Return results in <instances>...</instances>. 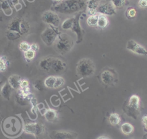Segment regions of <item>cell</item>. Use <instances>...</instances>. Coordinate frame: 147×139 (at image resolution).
<instances>
[{
  "instance_id": "1",
  "label": "cell",
  "mask_w": 147,
  "mask_h": 139,
  "mask_svg": "<svg viewBox=\"0 0 147 139\" xmlns=\"http://www.w3.org/2000/svg\"><path fill=\"white\" fill-rule=\"evenodd\" d=\"M87 8L85 0H63L52 7L55 12L70 14L79 13Z\"/></svg>"
},
{
  "instance_id": "2",
  "label": "cell",
  "mask_w": 147,
  "mask_h": 139,
  "mask_svg": "<svg viewBox=\"0 0 147 139\" xmlns=\"http://www.w3.org/2000/svg\"><path fill=\"white\" fill-rule=\"evenodd\" d=\"M95 71L94 62L89 58L80 59L76 65V73L81 78H88L93 75Z\"/></svg>"
},
{
  "instance_id": "3",
  "label": "cell",
  "mask_w": 147,
  "mask_h": 139,
  "mask_svg": "<svg viewBox=\"0 0 147 139\" xmlns=\"http://www.w3.org/2000/svg\"><path fill=\"white\" fill-rule=\"evenodd\" d=\"M55 50L60 55L68 53L74 46L72 38L66 33H60L54 43Z\"/></svg>"
},
{
  "instance_id": "4",
  "label": "cell",
  "mask_w": 147,
  "mask_h": 139,
  "mask_svg": "<svg viewBox=\"0 0 147 139\" xmlns=\"http://www.w3.org/2000/svg\"><path fill=\"white\" fill-rule=\"evenodd\" d=\"M140 99L136 94L132 95L129 99L127 103L123 108V110L126 115L136 119L140 114Z\"/></svg>"
},
{
  "instance_id": "5",
  "label": "cell",
  "mask_w": 147,
  "mask_h": 139,
  "mask_svg": "<svg viewBox=\"0 0 147 139\" xmlns=\"http://www.w3.org/2000/svg\"><path fill=\"white\" fill-rule=\"evenodd\" d=\"M24 130L26 133L32 134L37 138H42L47 134L45 125L40 122L26 123L24 126Z\"/></svg>"
},
{
  "instance_id": "6",
  "label": "cell",
  "mask_w": 147,
  "mask_h": 139,
  "mask_svg": "<svg viewBox=\"0 0 147 139\" xmlns=\"http://www.w3.org/2000/svg\"><path fill=\"white\" fill-rule=\"evenodd\" d=\"M60 33L57 28L50 25L41 33V38L45 45L50 46L55 43Z\"/></svg>"
},
{
  "instance_id": "7",
  "label": "cell",
  "mask_w": 147,
  "mask_h": 139,
  "mask_svg": "<svg viewBox=\"0 0 147 139\" xmlns=\"http://www.w3.org/2000/svg\"><path fill=\"white\" fill-rule=\"evenodd\" d=\"M100 79L103 84L113 86L118 81V75L113 69L107 68L101 72Z\"/></svg>"
},
{
  "instance_id": "8",
  "label": "cell",
  "mask_w": 147,
  "mask_h": 139,
  "mask_svg": "<svg viewBox=\"0 0 147 139\" xmlns=\"http://www.w3.org/2000/svg\"><path fill=\"white\" fill-rule=\"evenodd\" d=\"M96 12L105 16L116 14L115 8L113 5L110 0H103L99 2Z\"/></svg>"
},
{
  "instance_id": "9",
  "label": "cell",
  "mask_w": 147,
  "mask_h": 139,
  "mask_svg": "<svg viewBox=\"0 0 147 139\" xmlns=\"http://www.w3.org/2000/svg\"><path fill=\"white\" fill-rule=\"evenodd\" d=\"M42 20L46 24L57 28L60 22V19L58 14L53 11H46L41 16Z\"/></svg>"
},
{
  "instance_id": "10",
  "label": "cell",
  "mask_w": 147,
  "mask_h": 139,
  "mask_svg": "<svg viewBox=\"0 0 147 139\" xmlns=\"http://www.w3.org/2000/svg\"><path fill=\"white\" fill-rule=\"evenodd\" d=\"M81 14H82V11L78 13L74 16V22H73L72 27L71 28V30L76 34L77 44H79L82 41L83 38V34H84V32L82 29L81 26L80 25V23H79Z\"/></svg>"
},
{
  "instance_id": "11",
  "label": "cell",
  "mask_w": 147,
  "mask_h": 139,
  "mask_svg": "<svg viewBox=\"0 0 147 139\" xmlns=\"http://www.w3.org/2000/svg\"><path fill=\"white\" fill-rule=\"evenodd\" d=\"M52 139H77L78 134L74 132L66 130H56L51 133Z\"/></svg>"
},
{
  "instance_id": "12",
  "label": "cell",
  "mask_w": 147,
  "mask_h": 139,
  "mask_svg": "<svg viewBox=\"0 0 147 139\" xmlns=\"http://www.w3.org/2000/svg\"><path fill=\"white\" fill-rule=\"evenodd\" d=\"M126 49L134 53L147 56L146 49L133 40H130L127 41L126 44Z\"/></svg>"
},
{
  "instance_id": "13",
  "label": "cell",
  "mask_w": 147,
  "mask_h": 139,
  "mask_svg": "<svg viewBox=\"0 0 147 139\" xmlns=\"http://www.w3.org/2000/svg\"><path fill=\"white\" fill-rule=\"evenodd\" d=\"M33 97V94L30 92L29 87L25 89H18L17 98L18 99L19 102H23V103H24L28 102H30Z\"/></svg>"
},
{
  "instance_id": "14",
  "label": "cell",
  "mask_w": 147,
  "mask_h": 139,
  "mask_svg": "<svg viewBox=\"0 0 147 139\" xmlns=\"http://www.w3.org/2000/svg\"><path fill=\"white\" fill-rule=\"evenodd\" d=\"M67 68L65 62L59 58L53 57L51 70L56 74H60L64 72Z\"/></svg>"
},
{
  "instance_id": "15",
  "label": "cell",
  "mask_w": 147,
  "mask_h": 139,
  "mask_svg": "<svg viewBox=\"0 0 147 139\" xmlns=\"http://www.w3.org/2000/svg\"><path fill=\"white\" fill-rule=\"evenodd\" d=\"M22 19V18H21L19 17H16L13 18L8 24L7 30L17 32L21 35L20 30H21V24Z\"/></svg>"
},
{
  "instance_id": "16",
  "label": "cell",
  "mask_w": 147,
  "mask_h": 139,
  "mask_svg": "<svg viewBox=\"0 0 147 139\" xmlns=\"http://www.w3.org/2000/svg\"><path fill=\"white\" fill-rule=\"evenodd\" d=\"M53 57H45L43 59H42L40 63H39V66L40 68L46 72H49L51 70L52 67V63L53 61Z\"/></svg>"
},
{
  "instance_id": "17",
  "label": "cell",
  "mask_w": 147,
  "mask_h": 139,
  "mask_svg": "<svg viewBox=\"0 0 147 139\" xmlns=\"http://www.w3.org/2000/svg\"><path fill=\"white\" fill-rule=\"evenodd\" d=\"M99 5V1L95 0H88L86 1L87 12V14L90 16H94L96 14V9Z\"/></svg>"
},
{
  "instance_id": "18",
  "label": "cell",
  "mask_w": 147,
  "mask_h": 139,
  "mask_svg": "<svg viewBox=\"0 0 147 139\" xmlns=\"http://www.w3.org/2000/svg\"><path fill=\"white\" fill-rule=\"evenodd\" d=\"M44 115L45 119L50 122H53L56 121L58 118L57 111L56 110L51 108H48L46 109Z\"/></svg>"
},
{
  "instance_id": "19",
  "label": "cell",
  "mask_w": 147,
  "mask_h": 139,
  "mask_svg": "<svg viewBox=\"0 0 147 139\" xmlns=\"http://www.w3.org/2000/svg\"><path fill=\"white\" fill-rule=\"evenodd\" d=\"M21 79V76L17 75H13L9 78L7 82L13 89L18 90L20 88V84Z\"/></svg>"
},
{
  "instance_id": "20",
  "label": "cell",
  "mask_w": 147,
  "mask_h": 139,
  "mask_svg": "<svg viewBox=\"0 0 147 139\" xmlns=\"http://www.w3.org/2000/svg\"><path fill=\"white\" fill-rule=\"evenodd\" d=\"M12 89L13 88L8 83V82H6L2 86L0 94L5 99H9L11 95Z\"/></svg>"
},
{
  "instance_id": "21",
  "label": "cell",
  "mask_w": 147,
  "mask_h": 139,
  "mask_svg": "<svg viewBox=\"0 0 147 139\" xmlns=\"http://www.w3.org/2000/svg\"><path fill=\"white\" fill-rule=\"evenodd\" d=\"M11 6L10 5L7 0H4L0 3V7L3 11V13L7 16H9L12 14Z\"/></svg>"
},
{
  "instance_id": "22",
  "label": "cell",
  "mask_w": 147,
  "mask_h": 139,
  "mask_svg": "<svg viewBox=\"0 0 147 139\" xmlns=\"http://www.w3.org/2000/svg\"><path fill=\"white\" fill-rule=\"evenodd\" d=\"M109 24V20L107 17L103 14H99L98 17L97 26L100 29H105Z\"/></svg>"
},
{
  "instance_id": "23",
  "label": "cell",
  "mask_w": 147,
  "mask_h": 139,
  "mask_svg": "<svg viewBox=\"0 0 147 139\" xmlns=\"http://www.w3.org/2000/svg\"><path fill=\"white\" fill-rule=\"evenodd\" d=\"M134 126L129 122H125L121 126V130L123 134L129 135L134 131Z\"/></svg>"
},
{
  "instance_id": "24",
  "label": "cell",
  "mask_w": 147,
  "mask_h": 139,
  "mask_svg": "<svg viewBox=\"0 0 147 139\" xmlns=\"http://www.w3.org/2000/svg\"><path fill=\"white\" fill-rule=\"evenodd\" d=\"M109 121L111 125L116 126L121 122V118L120 115L118 113H113L109 115Z\"/></svg>"
},
{
  "instance_id": "25",
  "label": "cell",
  "mask_w": 147,
  "mask_h": 139,
  "mask_svg": "<svg viewBox=\"0 0 147 139\" xmlns=\"http://www.w3.org/2000/svg\"><path fill=\"white\" fill-rule=\"evenodd\" d=\"M56 80L55 76H49L46 78L44 81V85L48 88H53Z\"/></svg>"
},
{
  "instance_id": "26",
  "label": "cell",
  "mask_w": 147,
  "mask_h": 139,
  "mask_svg": "<svg viewBox=\"0 0 147 139\" xmlns=\"http://www.w3.org/2000/svg\"><path fill=\"white\" fill-rule=\"evenodd\" d=\"M110 1L115 9H121L129 4L127 0H110Z\"/></svg>"
},
{
  "instance_id": "27",
  "label": "cell",
  "mask_w": 147,
  "mask_h": 139,
  "mask_svg": "<svg viewBox=\"0 0 147 139\" xmlns=\"http://www.w3.org/2000/svg\"><path fill=\"white\" fill-rule=\"evenodd\" d=\"M98 15L95 14L94 16H89L87 19V24L88 26L91 27L97 26Z\"/></svg>"
},
{
  "instance_id": "28",
  "label": "cell",
  "mask_w": 147,
  "mask_h": 139,
  "mask_svg": "<svg viewBox=\"0 0 147 139\" xmlns=\"http://www.w3.org/2000/svg\"><path fill=\"white\" fill-rule=\"evenodd\" d=\"M74 17L68 18L65 20H64L61 24V28L64 30L71 29L74 22Z\"/></svg>"
},
{
  "instance_id": "29",
  "label": "cell",
  "mask_w": 147,
  "mask_h": 139,
  "mask_svg": "<svg viewBox=\"0 0 147 139\" xmlns=\"http://www.w3.org/2000/svg\"><path fill=\"white\" fill-rule=\"evenodd\" d=\"M9 65V61L6 56H0V72H4Z\"/></svg>"
},
{
  "instance_id": "30",
  "label": "cell",
  "mask_w": 147,
  "mask_h": 139,
  "mask_svg": "<svg viewBox=\"0 0 147 139\" xmlns=\"http://www.w3.org/2000/svg\"><path fill=\"white\" fill-rule=\"evenodd\" d=\"M35 56L36 52L31 49H29V51L24 53V58L27 62H29L32 60L35 57Z\"/></svg>"
},
{
  "instance_id": "31",
  "label": "cell",
  "mask_w": 147,
  "mask_h": 139,
  "mask_svg": "<svg viewBox=\"0 0 147 139\" xmlns=\"http://www.w3.org/2000/svg\"><path fill=\"white\" fill-rule=\"evenodd\" d=\"M137 14V10L133 7H129L126 11V16L129 19L134 18Z\"/></svg>"
},
{
  "instance_id": "32",
  "label": "cell",
  "mask_w": 147,
  "mask_h": 139,
  "mask_svg": "<svg viewBox=\"0 0 147 139\" xmlns=\"http://www.w3.org/2000/svg\"><path fill=\"white\" fill-rule=\"evenodd\" d=\"M64 83H65V80L63 77L60 76H56V80H55L53 88L56 89L62 87L64 84Z\"/></svg>"
},
{
  "instance_id": "33",
  "label": "cell",
  "mask_w": 147,
  "mask_h": 139,
  "mask_svg": "<svg viewBox=\"0 0 147 139\" xmlns=\"http://www.w3.org/2000/svg\"><path fill=\"white\" fill-rule=\"evenodd\" d=\"M6 36L7 38L10 40H16L18 38H19L21 36L17 32H13V31H9L7 30L6 33Z\"/></svg>"
},
{
  "instance_id": "34",
  "label": "cell",
  "mask_w": 147,
  "mask_h": 139,
  "mask_svg": "<svg viewBox=\"0 0 147 139\" xmlns=\"http://www.w3.org/2000/svg\"><path fill=\"white\" fill-rule=\"evenodd\" d=\"M19 49L24 53L30 49V44L26 41H22L19 44Z\"/></svg>"
},
{
  "instance_id": "35",
  "label": "cell",
  "mask_w": 147,
  "mask_h": 139,
  "mask_svg": "<svg viewBox=\"0 0 147 139\" xmlns=\"http://www.w3.org/2000/svg\"><path fill=\"white\" fill-rule=\"evenodd\" d=\"M29 87V82L26 79H21L20 84V88L25 89Z\"/></svg>"
},
{
  "instance_id": "36",
  "label": "cell",
  "mask_w": 147,
  "mask_h": 139,
  "mask_svg": "<svg viewBox=\"0 0 147 139\" xmlns=\"http://www.w3.org/2000/svg\"><path fill=\"white\" fill-rule=\"evenodd\" d=\"M34 87L38 91H41L43 89V85L42 82L40 80H36L34 83Z\"/></svg>"
},
{
  "instance_id": "37",
  "label": "cell",
  "mask_w": 147,
  "mask_h": 139,
  "mask_svg": "<svg viewBox=\"0 0 147 139\" xmlns=\"http://www.w3.org/2000/svg\"><path fill=\"white\" fill-rule=\"evenodd\" d=\"M10 5L13 6L17 10V6L18 5H21L20 3V0H7Z\"/></svg>"
},
{
  "instance_id": "38",
  "label": "cell",
  "mask_w": 147,
  "mask_h": 139,
  "mask_svg": "<svg viewBox=\"0 0 147 139\" xmlns=\"http://www.w3.org/2000/svg\"><path fill=\"white\" fill-rule=\"evenodd\" d=\"M142 124L144 128V131L147 132V115H144L141 118Z\"/></svg>"
},
{
  "instance_id": "39",
  "label": "cell",
  "mask_w": 147,
  "mask_h": 139,
  "mask_svg": "<svg viewBox=\"0 0 147 139\" xmlns=\"http://www.w3.org/2000/svg\"><path fill=\"white\" fill-rule=\"evenodd\" d=\"M138 5L141 8L147 7V0H139Z\"/></svg>"
},
{
  "instance_id": "40",
  "label": "cell",
  "mask_w": 147,
  "mask_h": 139,
  "mask_svg": "<svg viewBox=\"0 0 147 139\" xmlns=\"http://www.w3.org/2000/svg\"><path fill=\"white\" fill-rule=\"evenodd\" d=\"M40 49L39 45L36 43H32L30 44V49L34 51L35 52H37Z\"/></svg>"
},
{
  "instance_id": "41",
  "label": "cell",
  "mask_w": 147,
  "mask_h": 139,
  "mask_svg": "<svg viewBox=\"0 0 147 139\" xmlns=\"http://www.w3.org/2000/svg\"><path fill=\"white\" fill-rule=\"evenodd\" d=\"M96 139H110V138L108 137L107 136H101L98 137Z\"/></svg>"
},
{
  "instance_id": "42",
  "label": "cell",
  "mask_w": 147,
  "mask_h": 139,
  "mask_svg": "<svg viewBox=\"0 0 147 139\" xmlns=\"http://www.w3.org/2000/svg\"><path fill=\"white\" fill-rule=\"evenodd\" d=\"M3 81L0 80V92H1V88H2V86H3Z\"/></svg>"
},
{
  "instance_id": "43",
  "label": "cell",
  "mask_w": 147,
  "mask_h": 139,
  "mask_svg": "<svg viewBox=\"0 0 147 139\" xmlns=\"http://www.w3.org/2000/svg\"><path fill=\"white\" fill-rule=\"evenodd\" d=\"M142 139H147V133L143 136Z\"/></svg>"
},
{
  "instance_id": "44",
  "label": "cell",
  "mask_w": 147,
  "mask_h": 139,
  "mask_svg": "<svg viewBox=\"0 0 147 139\" xmlns=\"http://www.w3.org/2000/svg\"><path fill=\"white\" fill-rule=\"evenodd\" d=\"M55 2H57V3H59V2H61V1H62L63 0H53Z\"/></svg>"
},
{
  "instance_id": "45",
  "label": "cell",
  "mask_w": 147,
  "mask_h": 139,
  "mask_svg": "<svg viewBox=\"0 0 147 139\" xmlns=\"http://www.w3.org/2000/svg\"><path fill=\"white\" fill-rule=\"evenodd\" d=\"M3 1H4V0H0V3H1Z\"/></svg>"
},
{
  "instance_id": "46",
  "label": "cell",
  "mask_w": 147,
  "mask_h": 139,
  "mask_svg": "<svg viewBox=\"0 0 147 139\" xmlns=\"http://www.w3.org/2000/svg\"><path fill=\"white\" fill-rule=\"evenodd\" d=\"M95 1H99V0H95Z\"/></svg>"
}]
</instances>
